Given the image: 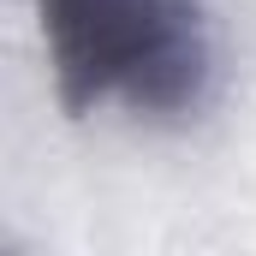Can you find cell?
Returning a JSON list of instances; mask_svg holds the SVG:
<instances>
[{"instance_id":"obj_1","label":"cell","mask_w":256,"mask_h":256,"mask_svg":"<svg viewBox=\"0 0 256 256\" xmlns=\"http://www.w3.org/2000/svg\"><path fill=\"white\" fill-rule=\"evenodd\" d=\"M66 114L126 102L137 114H191L214 78L202 0H36Z\"/></svg>"}]
</instances>
